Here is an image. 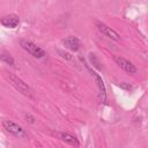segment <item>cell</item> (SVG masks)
<instances>
[{"mask_svg": "<svg viewBox=\"0 0 148 148\" xmlns=\"http://www.w3.org/2000/svg\"><path fill=\"white\" fill-rule=\"evenodd\" d=\"M7 77H8V80L10 81V83L18 90V91H21L23 95H25V96H31V89L29 88V86L22 80V79H20L18 76H16V75H14L13 73H8L7 74Z\"/></svg>", "mask_w": 148, "mask_h": 148, "instance_id": "1", "label": "cell"}, {"mask_svg": "<svg viewBox=\"0 0 148 148\" xmlns=\"http://www.w3.org/2000/svg\"><path fill=\"white\" fill-rule=\"evenodd\" d=\"M57 136L61 140V141H64V142H67V143H69V145H72V146H80V142L77 141V139H76V136H74L73 134H71V133H67V132H58L57 133Z\"/></svg>", "mask_w": 148, "mask_h": 148, "instance_id": "8", "label": "cell"}, {"mask_svg": "<svg viewBox=\"0 0 148 148\" xmlns=\"http://www.w3.org/2000/svg\"><path fill=\"white\" fill-rule=\"evenodd\" d=\"M113 59H114V62H116L121 69H124L125 72H127V73H130V74L136 73V67H135L131 61H128L127 59H125V58H123V57H119V56H116Z\"/></svg>", "mask_w": 148, "mask_h": 148, "instance_id": "4", "label": "cell"}, {"mask_svg": "<svg viewBox=\"0 0 148 148\" xmlns=\"http://www.w3.org/2000/svg\"><path fill=\"white\" fill-rule=\"evenodd\" d=\"M1 24L6 28H16L20 23V18L16 14H8L6 16H3L1 20H0Z\"/></svg>", "mask_w": 148, "mask_h": 148, "instance_id": "6", "label": "cell"}, {"mask_svg": "<svg viewBox=\"0 0 148 148\" xmlns=\"http://www.w3.org/2000/svg\"><path fill=\"white\" fill-rule=\"evenodd\" d=\"M20 44H21V46H22L28 53H30V54L34 56L35 58H43V57L45 56V51H44L42 47L37 46L35 43H32V42H30V40H28V39H21Z\"/></svg>", "mask_w": 148, "mask_h": 148, "instance_id": "2", "label": "cell"}, {"mask_svg": "<svg viewBox=\"0 0 148 148\" xmlns=\"http://www.w3.org/2000/svg\"><path fill=\"white\" fill-rule=\"evenodd\" d=\"M90 73H91V75L94 76V79H95V81H96V83H97L98 91H99V98H101V101H102L103 103H105V101H106V90H105V86H104V83H103V80H102V77H101L96 72L90 71Z\"/></svg>", "mask_w": 148, "mask_h": 148, "instance_id": "7", "label": "cell"}, {"mask_svg": "<svg viewBox=\"0 0 148 148\" xmlns=\"http://www.w3.org/2000/svg\"><path fill=\"white\" fill-rule=\"evenodd\" d=\"M0 60L5 61L6 64H8V65H10V66L14 65V59H13V57H12L9 53H7V52H1V53H0Z\"/></svg>", "mask_w": 148, "mask_h": 148, "instance_id": "10", "label": "cell"}, {"mask_svg": "<svg viewBox=\"0 0 148 148\" xmlns=\"http://www.w3.org/2000/svg\"><path fill=\"white\" fill-rule=\"evenodd\" d=\"M2 125H3L5 130L8 133H10V134H13V135H15L17 138H25L27 136V133L23 130V127L20 126L18 124L12 121V120H3Z\"/></svg>", "mask_w": 148, "mask_h": 148, "instance_id": "3", "label": "cell"}, {"mask_svg": "<svg viewBox=\"0 0 148 148\" xmlns=\"http://www.w3.org/2000/svg\"><path fill=\"white\" fill-rule=\"evenodd\" d=\"M62 43H64V45H65L67 49H69V50H72V51H77L79 47H80V40H79L77 37H74V36H68V37H66V38L62 40Z\"/></svg>", "mask_w": 148, "mask_h": 148, "instance_id": "9", "label": "cell"}, {"mask_svg": "<svg viewBox=\"0 0 148 148\" xmlns=\"http://www.w3.org/2000/svg\"><path fill=\"white\" fill-rule=\"evenodd\" d=\"M96 25H97L98 30H99L104 36H106V37H109V38H111V39H113V40H116V42H118V40L120 39V36L118 35V32L114 31L113 29H111L110 27H108L106 24H104V23H102V22H96Z\"/></svg>", "mask_w": 148, "mask_h": 148, "instance_id": "5", "label": "cell"}]
</instances>
